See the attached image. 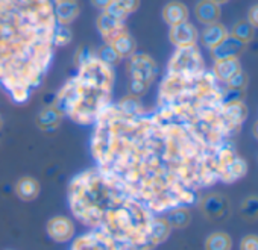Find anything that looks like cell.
<instances>
[{"mask_svg": "<svg viewBox=\"0 0 258 250\" xmlns=\"http://www.w3.org/2000/svg\"><path fill=\"white\" fill-rule=\"evenodd\" d=\"M69 205L84 226L100 230L134 250H151L154 212L99 167L85 170L70 181Z\"/></svg>", "mask_w": 258, "mask_h": 250, "instance_id": "1", "label": "cell"}, {"mask_svg": "<svg viewBox=\"0 0 258 250\" xmlns=\"http://www.w3.org/2000/svg\"><path fill=\"white\" fill-rule=\"evenodd\" d=\"M112 85V65L94 56L79 65L78 76L72 77L59 90L53 106L76 123H94L105 108L111 105Z\"/></svg>", "mask_w": 258, "mask_h": 250, "instance_id": "2", "label": "cell"}, {"mask_svg": "<svg viewBox=\"0 0 258 250\" xmlns=\"http://www.w3.org/2000/svg\"><path fill=\"white\" fill-rule=\"evenodd\" d=\"M204 70V62L201 52L196 46L188 47H176V52L170 58L169 73L184 74V76H196Z\"/></svg>", "mask_w": 258, "mask_h": 250, "instance_id": "3", "label": "cell"}, {"mask_svg": "<svg viewBox=\"0 0 258 250\" xmlns=\"http://www.w3.org/2000/svg\"><path fill=\"white\" fill-rule=\"evenodd\" d=\"M127 59V73L131 76V84L129 85H137L148 90L157 77V62L146 53H134Z\"/></svg>", "mask_w": 258, "mask_h": 250, "instance_id": "4", "label": "cell"}, {"mask_svg": "<svg viewBox=\"0 0 258 250\" xmlns=\"http://www.w3.org/2000/svg\"><path fill=\"white\" fill-rule=\"evenodd\" d=\"M70 250H134L124 244L117 242L106 233L100 230H88L87 233L81 235L75 239Z\"/></svg>", "mask_w": 258, "mask_h": 250, "instance_id": "5", "label": "cell"}, {"mask_svg": "<svg viewBox=\"0 0 258 250\" xmlns=\"http://www.w3.org/2000/svg\"><path fill=\"white\" fill-rule=\"evenodd\" d=\"M199 209L210 221H222L229 215L231 203L222 193H208L199 200Z\"/></svg>", "mask_w": 258, "mask_h": 250, "instance_id": "6", "label": "cell"}, {"mask_svg": "<svg viewBox=\"0 0 258 250\" xmlns=\"http://www.w3.org/2000/svg\"><path fill=\"white\" fill-rule=\"evenodd\" d=\"M47 235L55 242H69L75 236V223L72 218L64 215H56L47 221Z\"/></svg>", "mask_w": 258, "mask_h": 250, "instance_id": "7", "label": "cell"}, {"mask_svg": "<svg viewBox=\"0 0 258 250\" xmlns=\"http://www.w3.org/2000/svg\"><path fill=\"white\" fill-rule=\"evenodd\" d=\"M198 38H199V32L190 22H184L176 26H172L169 31V40L175 47L196 46Z\"/></svg>", "mask_w": 258, "mask_h": 250, "instance_id": "8", "label": "cell"}, {"mask_svg": "<svg viewBox=\"0 0 258 250\" xmlns=\"http://www.w3.org/2000/svg\"><path fill=\"white\" fill-rule=\"evenodd\" d=\"M244 47H246L244 43L238 41L231 34H228L216 47L211 49V56H213L214 61L226 59V58H238L243 53Z\"/></svg>", "mask_w": 258, "mask_h": 250, "instance_id": "9", "label": "cell"}, {"mask_svg": "<svg viewBox=\"0 0 258 250\" xmlns=\"http://www.w3.org/2000/svg\"><path fill=\"white\" fill-rule=\"evenodd\" d=\"M53 14L56 25H70L81 14V7L78 0H55Z\"/></svg>", "mask_w": 258, "mask_h": 250, "instance_id": "10", "label": "cell"}, {"mask_svg": "<svg viewBox=\"0 0 258 250\" xmlns=\"http://www.w3.org/2000/svg\"><path fill=\"white\" fill-rule=\"evenodd\" d=\"M106 44H109L118 53V56L121 59L133 56L136 53V50H137V43H136L134 37L127 31H121L120 34L112 37Z\"/></svg>", "mask_w": 258, "mask_h": 250, "instance_id": "11", "label": "cell"}, {"mask_svg": "<svg viewBox=\"0 0 258 250\" xmlns=\"http://www.w3.org/2000/svg\"><path fill=\"white\" fill-rule=\"evenodd\" d=\"M96 26H97V31L100 32V35L105 38L106 43L112 37H115L117 34H120L121 31H126V26H124V22L123 20H117V19L108 16L106 13L99 14V17L96 20Z\"/></svg>", "mask_w": 258, "mask_h": 250, "instance_id": "12", "label": "cell"}, {"mask_svg": "<svg viewBox=\"0 0 258 250\" xmlns=\"http://www.w3.org/2000/svg\"><path fill=\"white\" fill-rule=\"evenodd\" d=\"M139 7L140 0H111V4L103 10V13L124 22L129 16L139 10Z\"/></svg>", "mask_w": 258, "mask_h": 250, "instance_id": "13", "label": "cell"}, {"mask_svg": "<svg viewBox=\"0 0 258 250\" xmlns=\"http://www.w3.org/2000/svg\"><path fill=\"white\" fill-rule=\"evenodd\" d=\"M161 16H163L164 23L172 28V26H176L179 23L188 22V8L184 4L173 0V2H169L164 5Z\"/></svg>", "mask_w": 258, "mask_h": 250, "instance_id": "14", "label": "cell"}, {"mask_svg": "<svg viewBox=\"0 0 258 250\" xmlns=\"http://www.w3.org/2000/svg\"><path fill=\"white\" fill-rule=\"evenodd\" d=\"M16 194L23 202H32L40 194V182L32 176H23L16 184Z\"/></svg>", "mask_w": 258, "mask_h": 250, "instance_id": "15", "label": "cell"}, {"mask_svg": "<svg viewBox=\"0 0 258 250\" xmlns=\"http://www.w3.org/2000/svg\"><path fill=\"white\" fill-rule=\"evenodd\" d=\"M195 16L202 25H211L220 19V7L211 0H201L195 7Z\"/></svg>", "mask_w": 258, "mask_h": 250, "instance_id": "16", "label": "cell"}, {"mask_svg": "<svg viewBox=\"0 0 258 250\" xmlns=\"http://www.w3.org/2000/svg\"><path fill=\"white\" fill-rule=\"evenodd\" d=\"M240 70H241V65H240L238 58H226V59H217V61H214L213 73H214V76L219 80H222V82L226 84Z\"/></svg>", "mask_w": 258, "mask_h": 250, "instance_id": "17", "label": "cell"}, {"mask_svg": "<svg viewBox=\"0 0 258 250\" xmlns=\"http://www.w3.org/2000/svg\"><path fill=\"white\" fill-rule=\"evenodd\" d=\"M62 114L61 111L56 108V106H47L44 108L38 117H37V124H38V128L44 132H49V131H53L55 128L59 126V121L62 120Z\"/></svg>", "mask_w": 258, "mask_h": 250, "instance_id": "18", "label": "cell"}, {"mask_svg": "<svg viewBox=\"0 0 258 250\" xmlns=\"http://www.w3.org/2000/svg\"><path fill=\"white\" fill-rule=\"evenodd\" d=\"M228 35V31L223 25H220L219 22L216 23H211V25H205L204 31H202V35H201V40H202V44L207 47V49H213L216 47L225 37Z\"/></svg>", "mask_w": 258, "mask_h": 250, "instance_id": "19", "label": "cell"}, {"mask_svg": "<svg viewBox=\"0 0 258 250\" xmlns=\"http://www.w3.org/2000/svg\"><path fill=\"white\" fill-rule=\"evenodd\" d=\"M172 232V227L169 226L167 220L164 217H155L152 221V227H151V236H149V245L151 250L155 248L157 245H160L161 242H164L169 235Z\"/></svg>", "mask_w": 258, "mask_h": 250, "instance_id": "20", "label": "cell"}, {"mask_svg": "<svg viewBox=\"0 0 258 250\" xmlns=\"http://www.w3.org/2000/svg\"><path fill=\"white\" fill-rule=\"evenodd\" d=\"M172 229H184L191 221L190 209L185 206H176L167 211V215L164 217Z\"/></svg>", "mask_w": 258, "mask_h": 250, "instance_id": "21", "label": "cell"}, {"mask_svg": "<svg viewBox=\"0 0 258 250\" xmlns=\"http://www.w3.org/2000/svg\"><path fill=\"white\" fill-rule=\"evenodd\" d=\"M244 173H246V162L241 158H234L223 169L220 179L225 181L226 184H232L234 181L240 179Z\"/></svg>", "mask_w": 258, "mask_h": 250, "instance_id": "22", "label": "cell"}, {"mask_svg": "<svg viewBox=\"0 0 258 250\" xmlns=\"http://www.w3.org/2000/svg\"><path fill=\"white\" fill-rule=\"evenodd\" d=\"M232 239L226 232H213L205 239V250H231Z\"/></svg>", "mask_w": 258, "mask_h": 250, "instance_id": "23", "label": "cell"}, {"mask_svg": "<svg viewBox=\"0 0 258 250\" xmlns=\"http://www.w3.org/2000/svg\"><path fill=\"white\" fill-rule=\"evenodd\" d=\"M240 215L246 221L258 220V196H247L240 205Z\"/></svg>", "mask_w": 258, "mask_h": 250, "instance_id": "24", "label": "cell"}, {"mask_svg": "<svg viewBox=\"0 0 258 250\" xmlns=\"http://www.w3.org/2000/svg\"><path fill=\"white\" fill-rule=\"evenodd\" d=\"M225 115L231 123L240 124L241 121H244V118L247 115V109L243 102L228 103V105H225Z\"/></svg>", "mask_w": 258, "mask_h": 250, "instance_id": "25", "label": "cell"}, {"mask_svg": "<svg viewBox=\"0 0 258 250\" xmlns=\"http://www.w3.org/2000/svg\"><path fill=\"white\" fill-rule=\"evenodd\" d=\"M253 26L247 22V20H241V22H237L231 31V35L234 38H237L238 41L247 44L249 41H252L253 38Z\"/></svg>", "mask_w": 258, "mask_h": 250, "instance_id": "26", "label": "cell"}, {"mask_svg": "<svg viewBox=\"0 0 258 250\" xmlns=\"http://www.w3.org/2000/svg\"><path fill=\"white\" fill-rule=\"evenodd\" d=\"M96 56L99 58V59H102L103 62H106V64H109V65H115V64H118L120 62V56H118V53L109 46V44H103L97 52H96Z\"/></svg>", "mask_w": 258, "mask_h": 250, "instance_id": "27", "label": "cell"}, {"mask_svg": "<svg viewBox=\"0 0 258 250\" xmlns=\"http://www.w3.org/2000/svg\"><path fill=\"white\" fill-rule=\"evenodd\" d=\"M72 41V32L64 25H56L53 32V46H66Z\"/></svg>", "mask_w": 258, "mask_h": 250, "instance_id": "28", "label": "cell"}, {"mask_svg": "<svg viewBox=\"0 0 258 250\" xmlns=\"http://www.w3.org/2000/svg\"><path fill=\"white\" fill-rule=\"evenodd\" d=\"M247 82H249L247 74H246L244 71L240 70L238 73H235V74L226 82V85H228V88H234V90H246Z\"/></svg>", "mask_w": 258, "mask_h": 250, "instance_id": "29", "label": "cell"}, {"mask_svg": "<svg viewBox=\"0 0 258 250\" xmlns=\"http://www.w3.org/2000/svg\"><path fill=\"white\" fill-rule=\"evenodd\" d=\"M243 97H244V90L228 88L223 94V102H225V105L234 103V102H243Z\"/></svg>", "mask_w": 258, "mask_h": 250, "instance_id": "30", "label": "cell"}, {"mask_svg": "<svg viewBox=\"0 0 258 250\" xmlns=\"http://www.w3.org/2000/svg\"><path fill=\"white\" fill-rule=\"evenodd\" d=\"M94 56H96V52H94L93 49H90V47H81V49L76 52V55H75V61H76V64H78V67H79L81 64L90 61V59L94 58Z\"/></svg>", "mask_w": 258, "mask_h": 250, "instance_id": "31", "label": "cell"}, {"mask_svg": "<svg viewBox=\"0 0 258 250\" xmlns=\"http://www.w3.org/2000/svg\"><path fill=\"white\" fill-rule=\"evenodd\" d=\"M240 250H258V235H246L240 241Z\"/></svg>", "mask_w": 258, "mask_h": 250, "instance_id": "32", "label": "cell"}, {"mask_svg": "<svg viewBox=\"0 0 258 250\" xmlns=\"http://www.w3.org/2000/svg\"><path fill=\"white\" fill-rule=\"evenodd\" d=\"M247 22L253 26V28H258V4L250 7L249 13H247Z\"/></svg>", "mask_w": 258, "mask_h": 250, "instance_id": "33", "label": "cell"}, {"mask_svg": "<svg viewBox=\"0 0 258 250\" xmlns=\"http://www.w3.org/2000/svg\"><path fill=\"white\" fill-rule=\"evenodd\" d=\"M91 2V5L94 7V8H97V10H105L109 4H111V0H90Z\"/></svg>", "mask_w": 258, "mask_h": 250, "instance_id": "34", "label": "cell"}, {"mask_svg": "<svg viewBox=\"0 0 258 250\" xmlns=\"http://www.w3.org/2000/svg\"><path fill=\"white\" fill-rule=\"evenodd\" d=\"M252 131H253V135H255V138H258V121H255V124H253Z\"/></svg>", "mask_w": 258, "mask_h": 250, "instance_id": "35", "label": "cell"}, {"mask_svg": "<svg viewBox=\"0 0 258 250\" xmlns=\"http://www.w3.org/2000/svg\"><path fill=\"white\" fill-rule=\"evenodd\" d=\"M211 2H214L216 5H219V7H220V5L226 4V2H228V0H211Z\"/></svg>", "mask_w": 258, "mask_h": 250, "instance_id": "36", "label": "cell"}, {"mask_svg": "<svg viewBox=\"0 0 258 250\" xmlns=\"http://www.w3.org/2000/svg\"><path fill=\"white\" fill-rule=\"evenodd\" d=\"M2 126H4V120H2V115H0V129H2Z\"/></svg>", "mask_w": 258, "mask_h": 250, "instance_id": "37", "label": "cell"}, {"mask_svg": "<svg viewBox=\"0 0 258 250\" xmlns=\"http://www.w3.org/2000/svg\"><path fill=\"white\" fill-rule=\"evenodd\" d=\"M8 250H10V248H8Z\"/></svg>", "mask_w": 258, "mask_h": 250, "instance_id": "38", "label": "cell"}]
</instances>
